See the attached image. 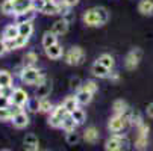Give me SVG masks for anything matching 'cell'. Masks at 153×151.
<instances>
[{
  "label": "cell",
  "instance_id": "obj_1",
  "mask_svg": "<svg viewBox=\"0 0 153 151\" xmlns=\"http://www.w3.org/2000/svg\"><path fill=\"white\" fill-rule=\"evenodd\" d=\"M83 23L88 27H100L103 24L108 23L109 20V12L106 8L103 6H96V8H90L86 9L82 15Z\"/></svg>",
  "mask_w": 153,
  "mask_h": 151
},
{
  "label": "cell",
  "instance_id": "obj_2",
  "mask_svg": "<svg viewBox=\"0 0 153 151\" xmlns=\"http://www.w3.org/2000/svg\"><path fill=\"white\" fill-rule=\"evenodd\" d=\"M20 79L26 85H32V86H39L42 83L47 82V77L44 73H41L38 68L35 67H23L20 70Z\"/></svg>",
  "mask_w": 153,
  "mask_h": 151
},
{
  "label": "cell",
  "instance_id": "obj_3",
  "mask_svg": "<svg viewBox=\"0 0 153 151\" xmlns=\"http://www.w3.org/2000/svg\"><path fill=\"white\" fill-rule=\"evenodd\" d=\"M85 57H86V55H85L83 49L79 47V46L71 47L67 53H65V62H67L68 65H73V67L82 65V63L85 62Z\"/></svg>",
  "mask_w": 153,
  "mask_h": 151
},
{
  "label": "cell",
  "instance_id": "obj_4",
  "mask_svg": "<svg viewBox=\"0 0 153 151\" xmlns=\"http://www.w3.org/2000/svg\"><path fill=\"white\" fill-rule=\"evenodd\" d=\"M67 115H68V112L65 110V107H64L62 103H61V104H58V106L53 107V110H52L50 115H49L47 124H49L50 127H53V128H61L62 121H64V118L67 116Z\"/></svg>",
  "mask_w": 153,
  "mask_h": 151
},
{
  "label": "cell",
  "instance_id": "obj_5",
  "mask_svg": "<svg viewBox=\"0 0 153 151\" xmlns=\"http://www.w3.org/2000/svg\"><path fill=\"white\" fill-rule=\"evenodd\" d=\"M141 57H143V50L138 49V47L132 49L126 55V57H124V67H126V70L134 71L135 68H138L140 62H141Z\"/></svg>",
  "mask_w": 153,
  "mask_h": 151
},
{
  "label": "cell",
  "instance_id": "obj_6",
  "mask_svg": "<svg viewBox=\"0 0 153 151\" xmlns=\"http://www.w3.org/2000/svg\"><path fill=\"white\" fill-rule=\"evenodd\" d=\"M9 100H11V106L23 109V107H26L27 103H29V95H27V92H26L25 89L14 88V92H12V95L9 97Z\"/></svg>",
  "mask_w": 153,
  "mask_h": 151
},
{
  "label": "cell",
  "instance_id": "obj_7",
  "mask_svg": "<svg viewBox=\"0 0 153 151\" xmlns=\"http://www.w3.org/2000/svg\"><path fill=\"white\" fill-rule=\"evenodd\" d=\"M127 124H129V121H127L126 115H114L108 122V128L111 133H120L126 128Z\"/></svg>",
  "mask_w": 153,
  "mask_h": 151
},
{
  "label": "cell",
  "instance_id": "obj_8",
  "mask_svg": "<svg viewBox=\"0 0 153 151\" xmlns=\"http://www.w3.org/2000/svg\"><path fill=\"white\" fill-rule=\"evenodd\" d=\"M126 139H123L118 133L109 136L105 142V151H123L126 147Z\"/></svg>",
  "mask_w": 153,
  "mask_h": 151
},
{
  "label": "cell",
  "instance_id": "obj_9",
  "mask_svg": "<svg viewBox=\"0 0 153 151\" xmlns=\"http://www.w3.org/2000/svg\"><path fill=\"white\" fill-rule=\"evenodd\" d=\"M12 125L15 127V128H25V127H27L29 125V115L25 112V110H18L14 116H12Z\"/></svg>",
  "mask_w": 153,
  "mask_h": 151
},
{
  "label": "cell",
  "instance_id": "obj_10",
  "mask_svg": "<svg viewBox=\"0 0 153 151\" xmlns=\"http://www.w3.org/2000/svg\"><path fill=\"white\" fill-rule=\"evenodd\" d=\"M91 73H93L94 77H99V79H108L109 74H111V70L106 68L105 65H102L99 60H96L93 65H91Z\"/></svg>",
  "mask_w": 153,
  "mask_h": 151
},
{
  "label": "cell",
  "instance_id": "obj_11",
  "mask_svg": "<svg viewBox=\"0 0 153 151\" xmlns=\"http://www.w3.org/2000/svg\"><path fill=\"white\" fill-rule=\"evenodd\" d=\"M27 42H29V36H21V35H18L15 39L6 41V47H8V50H18V49L26 47Z\"/></svg>",
  "mask_w": 153,
  "mask_h": 151
},
{
  "label": "cell",
  "instance_id": "obj_12",
  "mask_svg": "<svg viewBox=\"0 0 153 151\" xmlns=\"http://www.w3.org/2000/svg\"><path fill=\"white\" fill-rule=\"evenodd\" d=\"M23 147L26 151H39V141L33 133H29L23 139Z\"/></svg>",
  "mask_w": 153,
  "mask_h": 151
},
{
  "label": "cell",
  "instance_id": "obj_13",
  "mask_svg": "<svg viewBox=\"0 0 153 151\" xmlns=\"http://www.w3.org/2000/svg\"><path fill=\"white\" fill-rule=\"evenodd\" d=\"M12 3H14V15L23 14L32 9V0H12Z\"/></svg>",
  "mask_w": 153,
  "mask_h": 151
},
{
  "label": "cell",
  "instance_id": "obj_14",
  "mask_svg": "<svg viewBox=\"0 0 153 151\" xmlns=\"http://www.w3.org/2000/svg\"><path fill=\"white\" fill-rule=\"evenodd\" d=\"M68 23L65 21L64 18H59V20H56L55 23L52 24V32L56 35V36H61V35H65L68 32Z\"/></svg>",
  "mask_w": 153,
  "mask_h": 151
},
{
  "label": "cell",
  "instance_id": "obj_15",
  "mask_svg": "<svg viewBox=\"0 0 153 151\" xmlns=\"http://www.w3.org/2000/svg\"><path fill=\"white\" fill-rule=\"evenodd\" d=\"M44 52H46V56H47L49 59H53V60L61 59L62 55H64V49H62L61 44H53V46L44 49Z\"/></svg>",
  "mask_w": 153,
  "mask_h": 151
},
{
  "label": "cell",
  "instance_id": "obj_16",
  "mask_svg": "<svg viewBox=\"0 0 153 151\" xmlns=\"http://www.w3.org/2000/svg\"><path fill=\"white\" fill-rule=\"evenodd\" d=\"M83 141L86 142V144H96L97 141H99V138H100V135H99V130H97V128L96 127H88V128H86V130L83 132Z\"/></svg>",
  "mask_w": 153,
  "mask_h": 151
},
{
  "label": "cell",
  "instance_id": "obj_17",
  "mask_svg": "<svg viewBox=\"0 0 153 151\" xmlns=\"http://www.w3.org/2000/svg\"><path fill=\"white\" fill-rule=\"evenodd\" d=\"M35 98L36 100H41V98H47L52 92V83L46 82V83H42L39 86H35Z\"/></svg>",
  "mask_w": 153,
  "mask_h": 151
},
{
  "label": "cell",
  "instance_id": "obj_18",
  "mask_svg": "<svg viewBox=\"0 0 153 151\" xmlns=\"http://www.w3.org/2000/svg\"><path fill=\"white\" fill-rule=\"evenodd\" d=\"M138 12L144 17H152L153 15V0H140Z\"/></svg>",
  "mask_w": 153,
  "mask_h": 151
},
{
  "label": "cell",
  "instance_id": "obj_19",
  "mask_svg": "<svg viewBox=\"0 0 153 151\" xmlns=\"http://www.w3.org/2000/svg\"><path fill=\"white\" fill-rule=\"evenodd\" d=\"M127 109H129V104L126 100L123 98H118L112 103V110L115 115H126L127 113Z\"/></svg>",
  "mask_w": 153,
  "mask_h": 151
},
{
  "label": "cell",
  "instance_id": "obj_20",
  "mask_svg": "<svg viewBox=\"0 0 153 151\" xmlns=\"http://www.w3.org/2000/svg\"><path fill=\"white\" fill-rule=\"evenodd\" d=\"M35 15H36V11H35L33 8L29 9V11H26V12H23V14H18V15H15V24H21V23H29V21H33Z\"/></svg>",
  "mask_w": 153,
  "mask_h": 151
},
{
  "label": "cell",
  "instance_id": "obj_21",
  "mask_svg": "<svg viewBox=\"0 0 153 151\" xmlns=\"http://www.w3.org/2000/svg\"><path fill=\"white\" fill-rule=\"evenodd\" d=\"M93 95H94V94L88 92V91L83 89V88L77 89V92H76V98H77V101H79V104H80V106H86V104H90V103H91V100H93Z\"/></svg>",
  "mask_w": 153,
  "mask_h": 151
},
{
  "label": "cell",
  "instance_id": "obj_22",
  "mask_svg": "<svg viewBox=\"0 0 153 151\" xmlns=\"http://www.w3.org/2000/svg\"><path fill=\"white\" fill-rule=\"evenodd\" d=\"M21 110L20 107H15L14 109V106L12 107H6V109H0V122H6V121H12V116Z\"/></svg>",
  "mask_w": 153,
  "mask_h": 151
},
{
  "label": "cell",
  "instance_id": "obj_23",
  "mask_svg": "<svg viewBox=\"0 0 153 151\" xmlns=\"http://www.w3.org/2000/svg\"><path fill=\"white\" fill-rule=\"evenodd\" d=\"M62 106L65 107V110H67L68 113H71V112H74V110L77 109V107H79L80 104H79V101H77L76 95H70V97H67V98L64 100Z\"/></svg>",
  "mask_w": 153,
  "mask_h": 151
},
{
  "label": "cell",
  "instance_id": "obj_24",
  "mask_svg": "<svg viewBox=\"0 0 153 151\" xmlns=\"http://www.w3.org/2000/svg\"><path fill=\"white\" fill-rule=\"evenodd\" d=\"M126 116H127L129 124L134 125V127H140L144 122L143 121V115H141L140 110H132V112H129V115H126Z\"/></svg>",
  "mask_w": 153,
  "mask_h": 151
},
{
  "label": "cell",
  "instance_id": "obj_25",
  "mask_svg": "<svg viewBox=\"0 0 153 151\" xmlns=\"http://www.w3.org/2000/svg\"><path fill=\"white\" fill-rule=\"evenodd\" d=\"M18 24H8L3 30V38L5 41H9V39H15L18 36Z\"/></svg>",
  "mask_w": 153,
  "mask_h": 151
},
{
  "label": "cell",
  "instance_id": "obj_26",
  "mask_svg": "<svg viewBox=\"0 0 153 151\" xmlns=\"http://www.w3.org/2000/svg\"><path fill=\"white\" fill-rule=\"evenodd\" d=\"M61 128L62 130H65V132H74L76 128H77V122L73 119V116H71V113H68L67 116L64 118V121H62V125H61Z\"/></svg>",
  "mask_w": 153,
  "mask_h": 151
},
{
  "label": "cell",
  "instance_id": "obj_27",
  "mask_svg": "<svg viewBox=\"0 0 153 151\" xmlns=\"http://www.w3.org/2000/svg\"><path fill=\"white\" fill-rule=\"evenodd\" d=\"M41 42H42V47L47 49V47H50L53 44H58V36L52 30H49V32H46L44 35H42V41Z\"/></svg>",
  "mask_w": 153,
  "mask_h": 151
},
{
  "label": "cell",
  "instance_id": "obj_28",
  "mask_svg": "<svg viewBox=\"0 0 153 151\" xmlns=\"http://www.w3.org/2000/svg\"><path fill=\"white\" fill-rule=\"evenodd\" d=\"M53 104H52V101L49 100V98H41V100H38V112H41V113H50L52 110H53Z\"/></svg>",
  "mask_w": 153,
  "mask_h": 151
},
{
  "label": "cell",
  "instance_id": "obj_29",
  "mask_svg": "<svg viewBox=\"0 0 153 151\" xmlns=\"http://www.w3.org/2000/svg\"><path fill=\"white\" fill-rule=\"evenodd\" d=\"M12 76L6 70H0V88H9L12 86Z\"/></svg>",
  "mask_w": 153,
  "mask_h": 151
},
{
  "label": "cell",
  "instance_id": "obj_30",
  "mask_svg": "<svg viewBox=\"0 0 153 151\" xmlns=\"http://www.w3.org/2000/svg\"><path fill=\"white\" fill-rule=\"evenodd\" d=\"M38 62V55L35 52H27L23 56V67H35Z\"/></svg>",
  "mask_w": 153,
  "mask_h": 151
},
{
  "label": "cell",
  "instance_id": "obj_31",
  "mask_svg": "<svg viewBox=\"0 0 153 151\" xmlns=\"http://www.w3.org/2000/svg\"><path fill=\"white\" fill-rule=\"evenodd\" d=\"M41 12L46 14V15H56V14H59L58 0H56V2H47V3L44 5V8H42Z\"/></svg>",
  "mask_w": 153,
  "mask_h": 151
},
{
  "label": "cell",
  "instance_id": "obj_32",
  "mask_svg": "<svg viewBox=\"0 0 153 151\" xmlns=\"http://www.w3.org/2000/svg\"><path fill=\"white\" fill-rule=\"evenodd\" d=\"M97 60L102 63V65H105L106 68H109V70H112V68H114V65H115V60H114V57H112L111 55H108V53L100 55Z\"/></svg>",
  "mask_w": 153,
  "mask_h": 151
},
{
  "label": "cell",
  "instance_id": "obj_33",
  "mask_svg": "<svg viewBox=\"0 0 153 151\" xmlns=\"http://www.w3.org/2000/svg\"><path fill=\"white\" fill-rule=\"evenodd\" d=\"M18 33L21 36H29L33 33V24H32V21H29V23H21L18 24Z\"/></svg>",
  "mask_w": 153,
  "mask_h": 151
},
{
  "label": "cell",
  "instance_id": "obj_34",
  "mask_svg": "<svg viewBox=\"0 0 153 151\" xmlns=\"http://www.w3.org/2000/svg\"><path fill=\"white\" fill-rule=\"evenodd\" d=\"M147 147H149V136L138 135L137 139H135V150L144 151V150H147Z\"/></svg>",
  "mask_w": 153,
  "mask_h": 151
},
{
  "label": "cell",
  "instance_id": "obj_35",
  "mask_svg": "<svg viewBox=\"0 0 153 151\" xmlns=\"http://www.w3.org/2000/svg\"><path fill=\"white\" fill-rule=\"evenodd\" d=\"M71 116H73V119L77 122V125H80V124H83V122L86 121V113H85L83 109H80V107H77L74 112H71Z\"/></svg>",
  "mask_w": 153,
  "mask_h": 151
},
{
  "label": "cell",
  "instance_id": "obj_36",
  "mask_svg": "<svg viewBox=\"0 0 153 151\" xmlns=\"http://www.w3.org/2000/svg\"><path fill=\"white\" fill-rule=\"evenodd\" d=\"M65 142H67L68 145H77L80 142V135L74 130V132H67V135H65Z\"/></svg>",
  "mask_w": 153,
  "mask_h": 151
},
{
  "label": "cell",
  "instance_id": "obj_37",
  "mask_svg": "<svg viewBox=\"0 0 153 151\" xmlns=\"http://www.w3.org/2000/svg\"><path fill=\"white\" fill-rule=\"evenodd\" d=\"M0 9L5 15H14V3L12 0H5V2L0 5Z\"/></svg>",
  "mask_w": 153,
  "mask_h": 151
},
{
  "label": "cell",
  "instance_id": "obj_38",
  "mask_svg": "<svg viewBox=\"0 0 153 151\" xmlns=\"http://www.w3.org/2000/svg\"><path fill=\"white\" fill-rule=\"evenodd\" d=\"M82 88L86 89L88 92H91V94H96V92L99 91V85H97L94 80H86V82H83Z\"/></svg>",
  "mask_w": 153,
  "mask_h": 151
},
{
  "label": "cell",
  "instance_id": "obj_39",
  "mask_svg": "<svg viewBox=\"0 0 153 151\" xmlns=\"http://www.w3.org/2000/svg\"><path fill=\"white\" fill-rule=\"evenodd\" d=\"M82 85H83V83H82V80H80L79 76H74V77L70 79V86H71L73 89H80Z\"/></svg>",
  "mask_w": 153,
  "mask_h": 151
},
{
  "label": "cell",
  "instance_id": "obj_40",
  "mask_svg": "<svg viewBox=\"0 0 153 151\" xmlns=\"http://www.w3.org/2000/svg\"><path fill=\"white\" fill-rule=\"evenodd\" d=\"M46 3H47L46 0H32V8H33L36 12H41Z\"/></svg>",
  "mask_w": 153,
  "mask_h": 151
},
{
  "label": "cell",
  "instance_id": "obj_41",
  "mask_svg": "<svg viewBox=\"0 0 153 151\" xmlns=\"http://www.w3.org/2000/svg\"><path fill=\"white\" fill-rule=\"evenodd\" d=\"M138 128V135H143V136H149V132H150V127L146 124V122H143L140 127H137Z\"/></svg>",
  "mask_w": 153,
  "mask_h": 151
},
{
  "label": "cell",
  "instance_id": "obj_42",
  "mask_svg": "<svg viewBox=\"0 0 153 151\" xmlns=\"http://www.w3.org/2000/svg\"><path fill=\"white\" fill-rule=\"evenodd\" d=\"M11 106V100L9 97H5V95H0V109H6V107Z\"/></svg>",
  "mask_w": 153,
  "mask_h": 151
},
{
  "label": "cell",
  "instance_id": "obj_43",
  "mask_svg": "<svg viewBox=\"0 0 153 151\" xmlns=\"http://www.w3.org/2000/svg\"><path fill=\"white\" fill-rule=\"evenodd\" d=\"M6 52H8L6 41H5V38H3V36H0V56H3Z\"/></svg>",
  "mask_w": 153,
  "mask_h": 151
},
{
  "label": "cell",
  "instance_id": "obj_44",
  "mask_svg": "<svg viewBox=\"0 0 153 151\" xmlns=\"http://www.w3.org/2000/svg\"><path fill=\"white\" fill-rule=\"evenodd\" d=\"M108 79L111 80V82H118V80H120V74L114 71V73H111V74H109V77H108Z\"/></svg>",
  "mask_w": 153,
  "mask_h": 151
},
{
  "label": "cell",
  "instance_id": "obj_45",
  "mask_svg": "<svg viewBox=\"0 0 153 151\" xmlns=\"http://www.w3.org/2000/svg\"><path fill=\"white\" fill-rule=\"evenodd\" d=\"M146 112H147V115H149L150 118H153V103H150V104L147 106V109H146Z\"/></svg>",
  "mask_w": 153,
  "mask_h": 151
},
{
  "label": "cell",
  "instance_id": "obj_46",
  "mask_svg": "<svg viewBox=\"0 0 153 151\" xmlns=\"http://www.w3.org/2000/svg\"><path fill=\"white\" fill-rule=\"evenodd\" d=\"M64 2L67 3V5L70 6V8H73V6H76V5L79 3V0H64Z\"/></svg>",
  "mask_w": 153,
  "mask_h": 151
},
{
  "label": "cell",
  "instance_id": "obj_47",
  "mask_svg": "<svg viewBox=\"0 0 153 151\" xmlns=\"http://www.w3.org/2000/svg\"><path fill=\"white\" fill-rule=\"evenodd\" d=\"M0 151H11V150H8V148H3V150H0Z\"/></svg>",
  "mask_w": 153,
  "mask_h": 151
},
{
  "label": "cell",
  "instance_id": "obj_48",
  "mask_svg": "<svg viewBox=\"0 0 153 151\" xmlns=\"http://www.w3.org/2000/svg\"><path fill=\"white\" fill-rule=\"evenodd\" d=\"M46 2H56V0H46Z\"/></svg>",
  "mask_w": 153,
  "mask_h": 151
}]
</instances>
